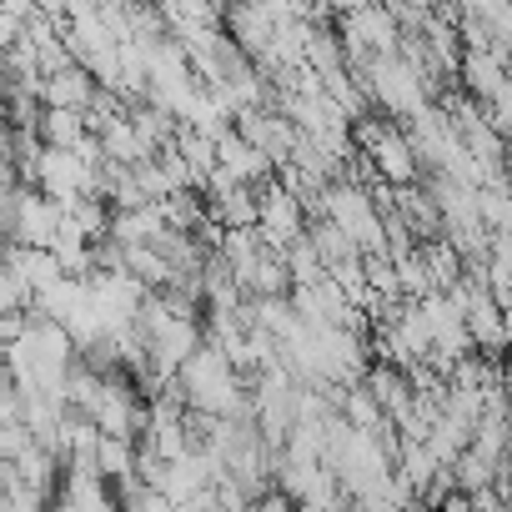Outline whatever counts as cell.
<instances>
[{
	"label": "cell",
	"mask_w": 512,
	"mask_h": 512,
	"mask_svg": "<svg viewBox=\"0 0 512 512\" xmlns=\"http://www.w3.org/2000/svg\"><path fill=\"white\" fill-rule=\"evenodd\" d=\"M322 6H327V11H342V16H347V11H362V6H372V0H322Z\"/></svg>",
	"instance_id": "cell-28"
},
{
	"label": "cell",
	"mask_w": 512,
	"mask_h": 512,
	"mask_svg": "<svg viewBox=\"0 0 512 512\" xmlns=\"http://www.w3.org/2000/svg\"><path fill=\"white\" fill-rule=\"evenodd\" d=\"M287 272H292V287H317V282H327V267H322V256H317V246L302 236V241H292L287 251Z\"/></svg>",
	"instance_id": "cell-19"
},
{
	"label": "cell",
	"mask_w": 512,
	"mask_h": 512,
	"mask_svg": "<svg viewBox=\"0 0 512 512\" xmlns=\"http://www.w3.org/2000/svg\"><path fill=\"white\" fill-rule=\"evenodd\" d=\"M362 387L377 397V407L387 412V422H397V417L412 407V382H407V372L392 367V362H372V367L362 372Z\"/></svg>",
	"instance_id": "cell-14"
},
{
	"label": "cell",
	"mask_w": 512,
	"mask_h": 512,
	"mask_svg": "<svg viewBox=\"0 0 512 512\" xmlns=\"http://www.w3.org/2000/svg\"><path fill=\"white\" fill-rule=\"evenodd\" d=\"M256 231L272 251H287L307 236V201L287 181H262L256 186Z\"/></svg>",
	"instance_id": "cell-7"
},
{
	"label": "cell",
	"mask_w": 512,
	"mask_h": 512,
	"mask_svg": "<svg viewBox=\"0 0 512 512\" xmlns=\"http://www.w3.org/2000/svg\"><path fill=\"white\" fill-rule=\"evenodd\" d=\"M96 472H101L106 482H116V487L136 482V442L101 432V442H96Z\"/></svg>",
	"instance_id": "cell-17"
},
{
	"label": "cell",
	"mask_w": 512,
	"mask_h": 512,
	"mask_svg": "<svg viewBox=\"0 0 512 512\" xmlns=\"http://www.w3.org/2000/svg\"><path fill=\"white\" fill-rule=\"evenodd\" d=\"M352 146L362 151V161L377 181H387V186H417L422 181V161H417L412 136H407L402 121L362 116V121H352Z\"/></svg>",
	"instance_id": "cell-3"
},
{
	"label": "cell",
	"mask_w": 512,
	"mask_h": 512,
	"mask_svg": "<svg viewBox=\"0 0 512 512\" xmlns=\"http://www.w3.org/2000/svg\"><path fill=\"white\" fill-rule=\"evenodd\" d=\"M352 76L362 81L367 101H372L382 116H392V121H407V116H417L422 106H432V76L417 71V66L402 61V56H372L367 66H352Z\"/></svg>",
	"instance_id": "cell-2"
},
{
	"label": "cell",
	"mask_w": 512,
	"mask_h": 512,
	"mask_svg": "<svg viewBox=\"0 0 512 512\" xmlns=\"http://www.w3.org/2000/svg\"><path fill=\"white\" fill-rule=\"evenodd\" d=\"M337 36H342L347 66H367L372 56H397V46H402V21L387 11V0H382V6L372 0V6L342 16Z\"/></svg>",
	"instance_id": "cell-6"
},
{
	"label": "cell",
	"mask_w": 512,
	"mask_h": 512,
	"mask_svg": "<svg viewBox=\"0 0 512 512\" xmlns=\"http://www.w3.org/2000/svg\"><path fill=\"white\" fill-rule=\"evenodd\" d=\"M216 166H221L236 186H262V181H272V171H277L236 126H226V131L216 136Z\"/></svg>",
	"instance_id": "cell-10"
},
{
	"label": "cell",
	"mask_w": 512,
	"mask_h": 512,
	"mask_svg": "<svg viewBox=\"0 0 512 512\" xmlns=\"http://www.w3.org/2000/svg\"><path fill=\"white\" fill-rule=\"evenodd\" d=\"M6 422H21V392L16 382H0V427Z\"/></svg>",
	"instance_id": "cell-26"
},
{
	"label": "cell",
	"mask_w": 512,
	"mask_h": 512,
	"mask_svg": "<svg viewBox=\"0 0 512 512\" xmlns=\"http://www.w3.org/2000/svg\"><path fill=\"white\" fill-rule=\"evenodd\" d=\"M31 181L56 206H71L81 196H101V166H91V161H81V151H61V146H41L36 151Z\"/></svg>",
	"instance_id": "cell-5"
},
{
	"label": "cell",
	"mask_w": 512,
	"mask_h": 512,
	"mask_svg": "<svg viewBox=\"0 0 512 512\" xmlns=\"http://www.w3.org/2000/svg\"><path fill=\"white\" fill-rule=\"evenodd\" d=\"M422 262H427V277H432V292H452L462 277H467V262L462 251L447 241V236H432V241H417Z\"/></svg>",
	"instance_id": "cell-15"
},
{
	"label": "cell",
	"mask_w": 512,
	"mask_h": 512,
	"mask_svg": "<svg viewBox=\"0 0 512 512\" xmlns=\"http://www.w3.org/2000/svg\"><path fill=\"white\" fill-rule=\"evenodd\" d=\"M121 512H176V502L161 492V487H151V482H126L121 487Z\"/></svg>",
	"instance_id": "cell-20"
},
{
	"label": "cell",
	"mask_w": 512,
	"mask_h": 512,
	"mask_svg": "<svg viewBox=\"0 0 512 512\" xmlns=\"http://www.w3.org/2000/svg\"><path fill=\"white\" fill-rule=\"evenodd\" d=\"M512 51L507 46H492V51H462V66H457V81L487 106L502 86H512Z\"/></svg>",
	"instance_id": "cell-11"
},
{
	"label": "cell",
	"mask_w": 512,
	"mask_h": 512,
	"mask_svg": "<svg viewBox=\"0 0 512 512\" xmlns=\"http://www.w3.org/2000/svg\"><path fill=\"white\" fill-rule=\"evenodd\" d=\"M101 101V91H96V76L86 71V66H61V71H51L46 81H41V106H61V111H91Z\"/></svg>",
	"instance_id": "cell-13"
},
{
	"label": "cell",
	"mask_w": 512,
	"mask_h": 512,
	"mask_svg": "<svg viewBox=\"0 0 512 512\" xmlns=\"http://www.w3.org/2000/svg\"><path fill=\"white\" fill-rule=\"evenodd\" d=\"M21 307H31V292L16 282V272L0 262V312H21Z\"/></svg>",
	"instance_id": "cell-24"
},
{
	"label": "cell",
	"mask_w": 512,
	"mask_h": 512,
	"mask_svg": "<svg viewBox=\"0 0 512 512\" xmlns=\"http://www.w3.org/2000/svg\"><path fill=\"white\" fill-rule=\"evenodd\" d=\"M0 262H6L11 272H16V282L36 297V292H46L51 282H61L66 277V267H61V256L51 251V246H21V241H11V246H0Z\"/></svg>",
	"instance_id": "cell-12"
},
{
	"label": "cell",
	"mask_w": 512,
	"mask_h": 512,
	"mask_svg": "<svg viewBox=\"0 0 512 512\" xmlns=\"http://www.w3.org/2000/svg\"><path fill=\"white\" fill-rule=\"evenodd\" d=\"M176 397L186 402V412H206V417H251V392H246V377L226 362L221 347L201 342L181 372H176Z\"/></svg>",
	"instance_id": "cell-1"
},
{
	"label": "cell",
	"mask_w": 512,
	"mask_h": 512,
	"mask_svg": "<svg viewBox=\"0 0 512 512\" xmlns=\"http://www.w3.org/2000/svg\"><path fill=\"white\" fill-rule=\"evenodd\" d=\"M312 216L337 221V226L357 241L362 256H387V221H382V206H377L372 186H362V181H352V176L327 181L322 196H317V211H312Z\"/></svg>",
	"instance_id": "cell-4"
},
{
	"label": "cell",
	"mask_w": 512,
	"mask_h": 512,
	"mask_svg": "<svg viewBox=\"0 0 512 512\" xmlns=\"http://www.w3.org/2000/svg\"><path fill=\"white\" fill-rule=\"evenodd\" d=\"M36 136L41 146H61V151H76L91 126H86V111H61V106H41V121H36Z\"/></svg>",
	"instance_id": "cell-16"
},
{
	"label": "cell",
	"mask_w": 512,
	"mask_h": 512,
	"mask_svg": "<svg viewBox=\"0 0 512 512\" xmlns=\"http://www.w3.org/2000/svg\"><path fill=\"white\" fill-rule=\"evenodd\" d=\"M387 256H392V272H397V292H402V302H417V297L432 292V277H427V262H422V251H417V246H407V251H387Z\"/></svg>",
	"instance_id": "cell-18"
},
{
	"label": "cell",
	"mask_w": 512,
	"mask_h": 512,
	"mask_svg": "<svg viewBox=\"0 0 512 512\" xmlns=\"http://www.w3.org/2000/svg\"><path fill=\"white\" fill-rule=\"evenodd\" d=\"M437 6H442V0H387V11L402 21V31H412V26H422L427 16H437Z\"/></svg>",
	"instance_id": "cell-22"
},
{
	"label": "cell",
	"mask_w": 512,
	"mask_h": 512,
	"mask_svg": "<svg viewBox=\"0 0 512 512\" xmlns=\"http://www.w3.org/2000/svg\"><path fill=\"white\" fill-rule=\"evenodd\" d=\"M26 327H31V307H21V312H0V352L16 347V342L26 337Z\"/></svg>",
	"instance_id": "cell-25"
},
{
	"label": "cell",
	"mask_w": 512,
	"mask_h": 512,
	"mask_svg": "<svg viewBox=\"0 0 512 512\" xmlns=\"http://www.w3.org/2000/svg\"><path fill=\"white\" fill-rule=\"evenodd\" d=\"M61 221H66V206H56L46 191H36V186H21V196H16V236L11 241H21V246H56V231H61ZM6 241V246H11Z\"/></svg>",
	"instance_id": "cell-9"
},
{
	"label": "cell",
	"mask_w": 512,
	"mask_h": 512,
	"mask_svg": "<svg viewBox=\"0 0 512 512\" xmlns=\"http://www.w3.org/2000/svg\"><path fill=\"white\" fill-rule=\"evenodd\" d=\"M482 111H487V121L497 126V136L512 146V86H502V91H497V96H492Z\"/></svg>",
	"instance_id": "cell-23"
},
{
	"label": "cell",
	"mask_w": 512,
	"mask_h": 512,
	"mask_svg": "<svg viewBox=\"0 0 512 512\" xmlns=\"http://www.w3.org/2000/svg\"><path fill=\"white\" fill-rule=\"evenodd\" d=\"M51 512H121V497L96 467H66Z\"/></svg>",
	"instance_id": "cell-8"
},
{
	"label": "cell",
	"mask_w": 512,
	"mask_h": 512,
	"mask_svg": "<svg viewBox=\"0 0 512 512\" xmlns=\"http://www.w3.org/2000/svg\"><path fill=\"white\" fill-rule=\"evenodd\" d=\"M292 512H317V507H307V502H292Z\"/></svg>",
	"instance_id": "cell-29"
},
{
	"label": "cell",
	"mask_w": 512,
	"mask_h": 512,
	"mask_svg": "<svg viewBox=\"0 0 512 512\" xmlns=\"http://www.w3.org/2000/svg\"><path fill=\"white\" fill-rule=\"evenodd\" d=\"M502 402H507V412H512V352H507V362H502Z\"/></svg>",
	"instance_id": "cell-27"
},
{
	"label": "cell",
	"mask_w": 512,
	"mask_h": 512,
	"mask_svg": "<svg viewBox=\"0 0 512 512\" xmlns=\"http://www.w3.org/2000/svg\"><path fill=\"white\" fill-rule=\"evenodd\" d=\"M26 447H36V432L26 422H6V427H0V462H16Z\"/></svg>",
	"instance_id": "cell-21"
}]
</instances>
